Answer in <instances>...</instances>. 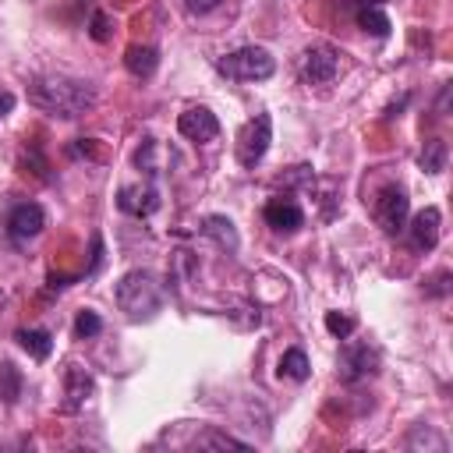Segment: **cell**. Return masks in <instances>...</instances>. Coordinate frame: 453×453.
I'll return each instance as SVG.
<instances>
[{"label": "cell", "instance_id": "6da1fadb", "mask_svg": "<svg viewBox=\"0 0 453 453\" xmlns=\"http://www.w3.org/2000/svg\"><path fill=\"white\" fill-rule=\"evenodd\" d=\"M28 103L42 113H53V117H81L88 113L96 103H99V92L92 81L85 78H71V74H35L28 81Z\"/></svg>", "mask_w": 453, "mask_h": 453}, {"label": "cell", "instance_id": "7a4b0ae2", "mask_svg": "<svg viewBox=\"0 0 453 453\" xmlns=\"http://www.w3.org/2000/svg\"><path fill=\"white\" fill-rule=\"evenodd\" d=\"M113 297H117V308L127 319H152L163 304V287L149 269H131V273L120 276Z\"/></svg>", "mask_w": 453, "mask_h": 453}, {"label": "cell", "instance_id": "3957f363", "mask_svg": "<svg viewBox=\"0 0 453 453\" xmlns=\"http://www.w3.org/2000/svg\"><path fill=\"white\" fill-rule=\"evenodd\" d=\"M216 71L230 81H265L276 71V60L265 46H241L216 60Z\"/></svg>", "mask_w": 453, "mask_h": 453}, {"label": "cell", "instance_id": "277c9868", "mask_svg": "<svg viewBox=\"0 0 453 453\" xmlns=\"http://www.w3.org/2000/svg\"><path fill=\"white\" fill-rule=\"evenodd\" d=\"M273 142V117L269 113H255L241 131H237V163L244 170H255Z\"/></svg>", "mask_w": 453, "mask_h": 453}, {"label": "cell", "instance_id": "5b68a950", "mask_svg": "<svg viewBox=\"0 0 453 453\" xmlns=\"http://www.w3.org/2000/svg\"><path fill=\"white\" fill-rule=\"evenodd\" d=\"M407 212H411V198H407V188L403 184H382L375 191L372 216L382 226V234H400L407 226Z\"/></svg>", "mask_w": 453, "mask_h": 453}, {"label": "cell", "instance_id": "8992f818", "mask_svg": "<svg viewBox=\"0 0 453 453\" xmlns=\"http://www.w3.org/2000/svg\"><path fill=\"white\" fill-rule=\"evenodd\" d=\"M379 368V350L365 340H350L340 347V379L343 382H361L368 375H375Z\"/></svg>", "mask_w": 453, "mask_h": 453}, {"label": "cell", "instance_id": "52a82bcc", "mask_svg": "<svg viewBox=\"0 0 453 453\" xmlns=\"http://www.w3.org/2000/svg\"><path fill=\"white\" fill-rule=\"evenodd\" d=\"M336 71H340V50H336V46L315 42V46L304 50V57H301V74H304L308 85H326V81L336 78Z\"/></svg>", "mask_w": 453, "mask_h": 453}, {"label": "cell", "instance_id": "ba28073f", "mask_svg": "<svg viewBox=\"0 0 453 453\" xmlns=\"http://www.w3.org/2000/svg\"><path fill=\"white\" fill-rule=\"evenodd\" d=\"M262 216H265V223H269L276 234H294V230L304 226V209H301L290 195H276V198H269L265 209H262Z\"/></svg>", "mask_w": 453, "mask_h": 453}, {"label": "cell", "instance_id": "9c48e42d", "mask_svg": "<svg viewBox=\"0 0 453 453\" xmlns=\"http://www.w3.org/2000/svg\"><path fill=\"white\" fill-rule=\"evenodd\" d=\"M96 393V379L88 368L81 365H67L64 368V414H74L88 403V396Z\"/></svg>", "mask_w": 453, "mask_h": 453}, {"label": "cell", "instance_id": "30bf717a", "mask_svg": "<svg viewBox=\"0 0 453 453\" xmlns=\"http://www.w3.org/2000/svg\"><path fill=\"white\" fill-rule=\"evenodd\" d=\"M42 226H46V212H42L39 202H18V205L7 212V234H11L14 241L35 237V234H42Z\"/></svg>", "mask_w": 453, "mask_h": 453}, {"label": "cell", "instance_id": "8fae6325", "mask_svg": "<svg viewBox=\"0 0 453 453\" xmlns=\"http://www.w3.org/2000/svg\"><path fill=\"white\" fill-rule=\"evenodd\" d=\"M177 131H180L188 142H212V138L219 134V120H216L212 110L191 106V110H184V113L177 117Z\"/></svg>", "mask_w": 453, "mask_h": 453}, {"label": "cell", "instance_id": "7c38bea8", "mask_svg": "<svg viewBox=\"0 0 453 453\" xmlns=\"http://www.w3.org/2000/svg\"><path fill=\"white\" fill-rule=\"evenodd\" d=\"M117 205L127 216H152L159 209V191L152 184H120Z\"/></svg>", "mask_w": 453, "mask_h": 453}, {"label": "cell", "instance_id": "4fadbf2b", "mask_svg": "<svg viewBox=\"0 0 453 453\" xmlns=\"http://www.w3.org/2000/svg\"><path fill=\"white\" fill-rule=\"evenodd\" d=\"M439 226H442V212L435 205H425L414 219H411V244L418 251H432L439 244Z\"/></svg>", "mask_w": 453, "mask_h": 453}, {"label": "cell", "instance_id": "5bb4252c", "mask_svg": "<svg viewBox=\"0 0 453 453\" xmlns=\"http://www.w3.org/2000/svg\"><path fill=\"white\" fill-rule=\"evenodd\" d=\"M184 446L188 449H248L244 439H234L230 432H219L216 425H202Z\"/></svg>", "mask_w": 453, "mask_h": 453}, {"label": "cell", "instance_id": "9a60e30c", "mask_svg": "<svg viewBox=\"0 0 453 453\" xmlns=\"http://www.w3.org/2000/svg\"><path fill=\"white\" fill-rule=\"evenodd\" d=\"M124 67L134 78H152L156 67H159V50L156 46H145V42H134V46L124 50Z\"/></svg>", "mask_w": 453, "mask_h": 453}, {"label": "cell", "instance_id": "2e32d148", "mask_svg": "<svg viewBox=\"0 0 453 453\" xmlns=\"http://www.w3.org/2000/svg\"><path fill=\"white\" fill-rule=\"evenodd\" d=\"M198 230H202L205 237H212V241H216L223 251H230V255H234V251H237V244H241V237H237V226H234L226 216H205Z\"/></svg>", "mask_w": 453, "mask_h": 453}, {"label": "cell", "instance_id": "e0dca14e", "mask_svg": "<svg viewBox=\"0 0 453 453\" xmlns=\"http://www.w3.org/2000/svg\"><path fill=\"white\" fill-rule=\"evenodd\" d=\"M354 18H357V25L365 28V32H372V35H379V39H386L389 35V18H386V11L375 4V0H361L357 4V11H354Z\"/></svg>", "mask_w": 453, "mask_h": 453}, {"label": "cell", "instance_id": "ac0fdd59", "mask_svg": "<svg viewBox=\"0 0 453 453\" xmlns=\"http://www.w3.org/2000/svg\"><path fill=\"white\" fill-rule=\"evenodd\" d=\"M14 340H18L35 361H46L50 350H53V336H50V329H18Z\"/></svg>", "mask_w": 453, "mask_h": 453}, {"label": "cell", "instance_id": "d6986e66", "mask_svg": "<svg viewBox=\"0 0 453 453\" xmlns=\"http://www.w3.org/2000/svg\"><path fill=\"white\" fill-rule=\"evenodd\" d=\"M446 159H449V145L442 138H428L425 149H421V156H418V166L425 173H442L446 170Z\"/></svg>", "mask_w": 453, "mask_h": 453}, {"label": "cell", "instance_id": "ffe728a7", "mask_svg": "<svg viewBox=\"0 0 453 453\" xmlns=\"http://www.w3.org/2000/svg\"><path fill=\"white\" fill-rule=\"evenodd\" d=\"M280 375H287V379H294V382H304V379L311 375L308 354H304L301 347H290V350H283V357H280Z\"/></svg>", "mask_w": 453, "mask_h": 453}, {"label": "cell", "instance_id": "44dd1931", "mask_svg": "<svg viewBox=\"0 0 453 453\" xmlns=\"http://www.w3.org/2000/svg\"><path fill=\"white\" fill-rule=\"evenodd\" d=\"M21 396V372L14 361H0V400L7 407H14Z\"/></svg>", "mask_w": 453, "mask_h": 453}, {"label": "cell", "instance_id": "7402d4cb", "mask_svg": "<svg viewBox=\"0 0 453 453\" xmlns=\"http://www.w3.org/2000/svg\"><path fill=\"white\" fill-rule=\"evenodd\" d=\"M18 166H21V173H32V177H39V180H50V163H46V156H42L39 145H25Z\"/></svg>", "mask_w": 453, "mask_h": 453}, {"label": "cell", "instance_id": "603a6c76", "mask_svg": "<svg viewBox=\"0 0 453 453\" xmlns=\"http://www.w3.org/2000/svg\"><path fill=\"white\" fill-rule=\"evenodd\" d=\"M99 333H103V319L92 308H81L74 315V336L78 340H88V336H99Z\"/></svg>", "mask_w": 453, "mask_h": 453}, {"label": "cell", "instance_id": "cb8c5ba5", "mask_svg": "<svg viewBox=\"0 0 453 453\" xmlns=\"http://www.w3.org/2000/svg\"><path fill=\"white\" fill-rule=\"evenodd\" d=\"M407 446H411V449H421V446H435V449L442 453V449H446V439H442V435H435L428 425H414V432L407 435Z\"/></svg>", "mask_w": 453, "mask_h": 453}, {"label": "cell", "instance_id": "d4e9b609", "mask_svg": "<svg viewBox=\"0 0 453 453\" xmlns=\"http://www.w3.org/2000/svg\"><path fill=\"white\" fill-rule=\"evenodd\" d=\"M354 319L350 315H343V311H326V329L336 336V340H347L350 333H354Z\"/></svg>", "mask_w": 453, "mask_h": 453}, {"label": "cell", "instance_id": "484cf974", "mask_svg": "<svg viewBox=\"0 0 453 453\" xmlns=\"http://www.w3.org/2000/svg\"><path fill=\"white\" fill-rule=\"evenodd\" d=\"M88 35H92L96 42H106V39H110V18H106L99 7H92V18H88Z\"/></svg>", "mask_w": 453, "mask_h": 453}, {"label": "cell", "instance_id": "4316f807", "mask_svg": "<svg viewBox=\"0 0 453 453\" xmlns=\"http://www.w3.org/2000/svg\"><path fill=\"white\" fill-rule=\"evenodd\" d=\"M446 290H449V273H446V269H439L435 276L425 280V294H428V297H442Z\"/></svg>", "mask_w": 453, "mask_h": 453}, {"label": "cell", "instance_id": "83f0119b", "mask_svg": "<svg viewBox=\"0 0 453 453\" xmlns=\"http://www.w3.org/2000/svg\"><path fill=\"white\" fill-rule=\"evenodd\" d=\"M67 152H71V156H85V159H99V156H96V149H92V138H78Z\"/></svg>", "mask_w": 453, "mask_h": 453}, {"label": "cell", "instance_id": "f1b7e54d", "mask_svg": "<svg viewBox=\"0 0 453 453\" xmlns=\"http://www.w3.org/2000/svg\"><path fill=\"white\" fill-rule=\"evenodd\" d=\"M184 7H188V14H209L219 7V0H184Z\"/></svg>", "mask_w": 453, "mask_h": 453}, {"label": "cell", "instance_id": "f546056e", "mask_svg": "<svg viewBox=\"0 0 453 453\" xmlns=\"http://www.w3.org/2000/svg\"><path fill=\"white\" fill-rule=\"evenodd\" d=\"M14 103H18V99H14V92H7V88H0V117H7V113L14 110Z\"/></svg>", "mask_w": 453, "mask_h": 453}, {"label": "cell", "instance_id": "4dcf8cb0", "mask_svg": "<svg viewBox=\"0 0 453 453\" xmlns=\"http://www.w3.org/2000/svg\"><path fill=\"white\" fill-rule=\"evenodd\" d=\"M74 7L78 11H92V0H74Z\"/></svg>", "mask_w": 453, "mask_h": 453}]
</instances>
